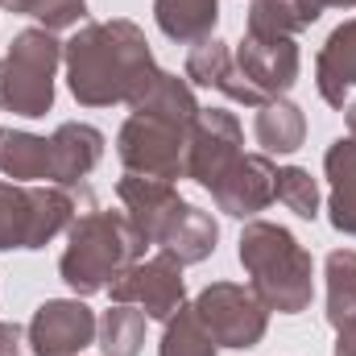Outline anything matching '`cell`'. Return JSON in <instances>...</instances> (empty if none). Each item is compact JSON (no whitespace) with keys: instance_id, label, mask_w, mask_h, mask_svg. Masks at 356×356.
Listing matches in <instances>:
<instances>
[{"instance_id":"obj_1","label":"cell","mask_w":356,"mask_h":356,"mask_svg":"<svg viewBox=\"0 0 356 356\" xmlns=\"http://www.w3.org/2000/svg\"><path fill=\"white\" fill-rule=\"evenodd\" d=\"M67 88L83 108L133 104L162 71L137 21H88L63 42Z\"/></svg>"},{"instance_id":"obj_2","label":"cell","mask_w":356,"mask_h":356,"mask_svg":"<svg viewBox=\"0 0 356 356\" xmlns=\"http://www.w3.org/2000/svg\"><path fill=\"white\" fill-rule=\"evenodd\" d=\"M236 257L249 273V290L266 302V311L277 315H302L315 298V261L298 245V236L282 224L249 220Z\"/></svg>"},{"instance_id":"obj_3","label":"cell","mask_w":356,"mask_h":356,"mask_svg":"<svg viewBox=\"0 0 356 356\" xmlns=\"http://www.w3.org/2000/svg\"><path fill=\"white\" fill-rule=\"evenodd\" d=\"M145 236L133 228L124 211H83L67 228V249L58 257L63 282L75 290V298H88L112 286L116 273L145 257Z\"/></svg>"},{"instance_id":"obj_4","label":"cell","mask_w":356,"mask_h":356,"mask_svg":"<svg viewBox=\"0 0 356 356\" xmlns=\"http://www.w3.org/2000/svg\"><path fill=\"white\" fill-rule=\"evenodd\" d=\"M79 216V199L54 182H4L0 178V249H46Z\"/></svg>"},{"instance_id":"obj_5","label":"cell","mask_w":356,"mask_h":356,"mask_svg":"<svg viewBox=\"0 0 356 356\" xmlns=\"http://www.w3.org/2000/svg\"><path fill=\"white\" fill-rule=\"evenodd\" d=\"M63 63V42L50 29H21L0 58V108L38 120L54 108V75Z\"/></svg>"},{"instance_id":"obj_6","label":"cell","mask_w":356,"mask_h":356,"mask_svg":"<svg viewBox=\"0 0 356 356\" xmlns=\"http://www.w3.org/2000/svg\"><path fill=\"white\" fill-rule=\"evenodd\" d=\"M186 137H191V124L182 120L133 112L116 133V154L124 162V175L162 178V182L186 178Z\"/></svg>"},{"instance_id":"obj_7","label":"cell","mask_w":356,"mask_h":356,"mask_svg":"<svg viewBox=\"0 0 356 356\" xmlns=\"http://www.w3.org/2000/svg\"><path fill=\"white\" fill-rule=\"evenodd\" d=\"M191 307L199 311L203 327L216 336L220 348H257L269 332L266 302L241 282H211L195 294Z\"/></svg>"},{"instance_id":"obj_8","label":"cell","mask_w":356,"mask_h":356,"mask_svg":"<svg viewBox=\"0 0 356 356\" xmlns=\"http://www.w3.org/2000/svg\"><path fill=\"white\" fill-rule=\"evenodd\" d=\"M108 294H112V302H129V307L145 311V319L166 323L178 307H186L182 261L158 249L154 257H141L124 273H116L112 286H108Z\"/></svg>"},{"instance_id":"obj_9","label":"cell","mask_w":356,"mask_h":356,"mask_svg":"<svg viewBox=\"0 0 356 356\" xmlns=\"http://www.w3.org/2000/svg\"><path fill=\"white\" fill-rule=\"evenodd\" d=\"M241 145H245V133L228 108H199L186 137V178L211 191L241 158Z\"/></svg>"},{"instance_id":"obj_10","label":"cell","mask_w":356,"mask_h":356,"mask_svg":"<svg viewBox=\"0 0 356 356\" xmlns=\"http://www.w3.org/2000/svg\"><path fill=\"white\" fill-rule=\"evenodd\" d=\"M95 311H91L83 298H46L29 327H25V340L33 356H79L88 344H95Z\"/></svg>"},{"instance_id":"obj_11","label":"cell","mask_w":356,"mask_h":356,"mask_svg":"<svg viewBox=\"0 0 356 356\" xmlns=\"http://www.w3.org/2000/svg\"><path fill=\"white\" fill-rule=\"evenodd\" d=\"M241 75L249 79V88L261 91L266 99H277L298 83L302 71V50L294 38H269V33H249L241 38V46L232 50Z\"/></svg>"},{"instance_id":"obj_12","label":"cell","mask_w":356,"mask_h":356,"mask_svg":"<svg viewBox=\"0 0 356 356\" xmlns=\"http://www.w3.org/2000/svg\"><path fill=\"white\" fill-rule=\"evenodd\" d=\"M211 199L224 216L253 220L277 199V166L269 162V154H241L232 170L211 186Z\"/></svg>"},{"instance_id":"obj_13","label":"cell","mask_w":356,"mask_h":356,"mask_svg":"<svg viewBox=\"0 0 356 356\" xmlns=\"http://www.w3.org/2000/svg\"><path fill=\"white\" fill-rule=\"evenodd\" d=\"M182 75H186V83H199V88H207V91H220V95H228L232 104H245V108H261V104H269L261 91L249 88V79H245L241 67H236V54H232L228 42H220V38L195 42L191 54H186Z\"/></svg>"},{"instance_id":"obj_14","label":"cell","mask_w":356,"mask_h":356,"mask_svg":"<svg viewBox=\"0 0 356 356\" xmlns=\"http://www.w3.org/2000/svg\"><path fill=\"white\" fill-rule=\"evenodd\" d=\"M116 199L124 207V216L133 220V228L145 236V245H158L166 224L175 220V211L186 203L178 199L175 182H162V178H141V175H124L116 182Z\"/></svg>"},{"instance_id":"obj_15","label":"cell","mask_w":356,"mask_h":356,"mask_svg":"<svg viewBox=\"0 0 356 356\" xmlns=\"http://www.w3.org/2000/svg\"><path fill=\"white\" fill-rule=\"evenodd\" d=\"M104 158V133L83 120H67L50 133V182L75 191Z\"/></svg>"},{"instance_id":"obj_16","label":"cell","mask_w":356,"mask_h":356,"mask_svg":"<svg viewBox=\"0 0 356 356\" xmlns=\"http://www.w3.org/2000/svg\"><path fill=\"white\" fill-rule=\"evenodd\" d=\"M315 88L323 95V104L344 108L348 91L356 88V17L336 25L315 58Z\"/></svg>"},{"instance_id":"obj_17","label":"cell","mask_w":356,"mask_h":356,"mask_svg":"<svg viewBox=\"0 0 356 356\" xmlns=\"http://www.w3.org/2000/svg\"><path fill=\"white\" fill-rule=\"evenodd\" d=\"M216 241H220V224H216L203 207L182 203L175 211V220L166 224L158 249L170 253V257H178L182 266H199V261H207V257L216 253Z\"/></svg>"},{"instance_id":"obj_18","label":"cell","mask_w":356,"mask_h":356,"mask_svg":"<svg viewBox=\"0 0 356 356\" xmlns=\"http://www.w3.org/2000/svg\"><path fill=\"white\" fill-rule=\"evenodd\" d=\"M323 170L332 182V199H327V220L336 232L356 236V141L340 137L327 145L323 154Z\"/></svg>"},{"instance_id":"obj_19","label":"cell","mask_w":356,"mask_h":356,"mask_svg":"<svg viewBox=\"0 0 356 356\" xmlns=\"http://www.w3.org/2000/svg\"><path fill=\"white\" fill-rule=\"evenodd\" d=\"M154 21L170 42L195 46L203 38H216L220 0H154Z\"/></svg>"},{"instance_id":"obj_20","label":"cell","mask_w":356,"mask_h":356,"mask_svg":"<svg viewBox=\"0 0 356 356\" xmlns=\"http://www.w3.org/2000/svg\"><path fill=\"white\" fill-rule=\"evenodd\" d=\"M0 175L8 182H50V137L4 129L0 133Z\"/></svg>"},{"instance_id":"obj_21","label":"cell","mask_w":356,"mask_h":356,"mask_svg":"<svg viewBox=\"0 0 356 356\" xmlns=\"http://www.w3.org/2000/svg\"><path fill=\"white\" fill-rule=\"evenodd\" d=\"M253 133H257V145L266 154H294L307 141V116H302L298 104H290L286 95H277V99H269V104L257 108Z\"/></svg>"},{"instance_id":"obj_22","label":"cell","mask_w":356,"mask_h":356,"mask_svg":"<svg viewBox=\"0 0 356 356\" xmlns=\"http://www.w3.org/2000/svg\"><path fill=\"white\" fill-rule=\"evenodd\" d=\"M95 340H99L104 356H141V348H145V311H137L129 302H112L99 315Z\"/></svg>"},{"instance_id":"obj_23","label":"cell","mask_w":356,"mask_h":356,"mask_svg":"<svg viewBox=\"0 0 356 356\" xmlns=\"http://www.w3.org/2000/svg\"><path fill=\"white\" fill-rule=\"evenodd\" d=\"M327 277V323L340 332L356 319V249H332L323 261Z\"/></svg>"},{"instance_id":"obj_24","label":"cell","mask_w":356,"mask_h":356,"mask_svg":"<svg viewBox=\"0 0 356 356\" xmlns=\"http://www.w3.org/2000/svg\"><path fill=\"white\" fill-rule=\"evenodd\" d=\"M216 353H220V344H216V336L203 327V319H199V311H195L191 302L178 307L175 315L166 319L158 356H216Z\"/></svg>"},{"instance_id":"obj_25","label":"cell","mask_w":356,"mask_h":356,"mask_svg":"<svg viewBox=\"0 0 356 356\" xmlns=\"http://www.w3.org/2000/svg\"><path fill=\"white\" fill-rule=\"evenodd\" d=\"M277 203L286 211H294L298 220H315L319 216V182L302 166H282L277 170Z\"/></svg>"},{"instance_id":"obj_26","label":"cell","mask_w":356,"mask_h":356,"mask_svg":"<svg viewBox=\"0 0 356 356\" xmlns=\"http://www.w3.org/2000/svg\"><path fill=\"white\" fill-rule=\"evenodd\" d=\"M307 21L298 17L294 0H253L249 4V33H269V38H298Z\"/></svg>"},{"instance_id":"obj_27","label":"cell","mask_w":356,"mask_h":356,"mask_svg":"<svg viewBox=\"0 0 356 356\" xmlns=\"http://www.w3.org/2000/svg\"><path fill=\"white\" fill-rule=\"evenodd\" d=\"M8 13L33 17L42 21V29L58 33V29H75L88 17V0H8Z\"/></svg>"},{"instance_id":"obj_28","label":"cell","mask_w":356,"mask_h":356,"mask_svg":"<svg viewBox=\"0 0 356 356\" xmlns=\"http://www.w3.org/2000/svg\"><path fill=\"white\" fill-rule=\"evenodd\" d=\"M0 356H21V327L0 319Z\"/></svg>"},{"instance_id":"obj_29","label":"cell","mask_w":356,"mask_h":356,"mask_svg":"<svg viewBox=\"0 0 356 356\" xmlns=\"http://www.w3.org/2000/svg\"><path fill=\"white\" fill-rule=\"evenodd\" d=\"M332 356H356V319L336 332V348H332Z\"/></svg>"},{"instance_id":"obj_30","label":"cell","mask_w":356,"mask_h":356,"mask_svg":"<svg viewBox=\"0 0 356 356\" xmlns=\"http://www.w3.org/2000/svg\"><path fill=\"white\" fill-rule=\"evenodd\" d=\"M294 8H298V17H302L307 25H315V21L323 17V8H327V0H294Z\"/></svg>"},{"instance_id":"obj_31","label":"cell","mask_w":356,"mask_h":356,"mask_svg":"<svg viewBox=\"0 0 356 356\" xmlns=\"http://www.w3.org/2000/svg\"><path fill=\"white\" fill-rule=\"evenodd\" d=\"M344 116H348V137L356 141V99L348 104V108H344Z\"/></svg>"},{"instance_id":"obj_32","label":"cell","mask_w":356,"mask_h":356,"mask_svg":"<svg viewBox=\"0 0 356 356\" xmlns=\"http://www.w3.org/2000/svg\"><path fill=\"white\" fill-rule=\"evenodd\" d=\"M327 8H356V0H327Z\"/></svg>"},{"instance_id":"obj_33","label":"cell","mask_w":356,"mask_h":356,"mask_svg":"<svg viewBox=\"0 0 356 356\" xmlns=\"http://www.w3.org/2000/svg\"><path fill=\"white\" fill-rule=\"evenodd\" d=\"M0 4H4V8H8V0H0Z\"/></svg>"},{"instance_id":"obj_34","label":"cell","mask_w":356,"mask_h":356,"mask_svg":"<svg viewBox=\"0 0 356 356\" xmlns=\"http://www.w3.org/2000/svg\"><path fill=\"white\" fill-rule=\"evenodd\" d=\"M0 133H4V129H0Z\"/></svg>"}]
</instances>
